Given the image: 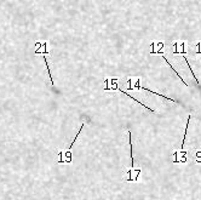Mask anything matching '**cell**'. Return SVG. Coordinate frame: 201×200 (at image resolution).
I'll use <instances>...</instances> for the list:
<instances>
[{
  "mask_svg": "<svg viewBox=\"0 0 201 200\" xmlns=\"http://www.w3.org/2000/svg\"><path fill=\"white\" fill-rule=\"evenodd\" d=\"M120 92H121L122 95H126V96H129L130 98H132V100H133V101H135L136 103H139L141 106H143V107H145V108H147V109H148V111H150L152 113H155V111H154V109H152L150 107H148V106H145L144 103H142V102H139V101H138V100H137V98H136L135 96H132V95H130V94H127V92H126V91H122V90H120Z\"/></svg>",
  "mask_w": 201,
  "mask_h": 200,
  "instance_id": "obj_1",
  "label": "cell"
},
{
  "mask_svg": "<svg viewBox=\"0 0 201 200\" xmlns=\"http://www.w3.org/2000/svg\"><path fill=\"white\" fill-rule=\"evenodd\" d=\"M141 89H143V90H145V91H149L150 94H154L155 96L163 97V98H166V100H169V101H172V102H174V103H178V104H179V102H178V101H176V100H173V98H170V97H167V96H163V95H161V94H158V92H155V91H153V90H150V89H148V87H145V86H141Z\"/></svg>",
  "mask_w": 201,
  "mask_h": 200,
  "instance_id": "obj_2",
  "label": "cell"
},
{
  "mask_svg": "<svg viewBox=\"0 0 201 200\" xmlns=\"http://www.w3.org/2000/svg\"><path fill=\"white\" fill-rule=\"evenodd\" d=\"M161 57H162V58H163V60H165V62H166V63H167V64H169V67H170V68H171V69H172V70H173V72H174V73H176V75H177V77H178V78H179V79H180V80H182V81H183V84H184V86H188V85H187V83H186V81H184V79H183V78H182V77H180V75H179V73H178V72H177V70H176V69H174V67H173V66H172V64H171V63H170V62H169V61H167V58H166V57H165V55H162V52H161Z\"/></svg>",
  "mask_w": 201,
  "mask_h": 200,
  "instance_id": "obj_3",
  "label": "cell"
},
{
  "mask_svg": "<svg viewBox=\"0 0 201 200\" xmlns=\"http://www.w3.org/2000/svg\"><path fill=\"white\" fill-rule=\"evenodd\" d=\"M127 135H129V141H130V151H131V168L135 169V156H133V145H132V136H131V132L127 131Z\"/></svg>",
  "mask_w": 201,
  "mask_h": 200,
  "instance_id": "obj_4",
  "label": "cell"
},
{
  "mask_svg": "<svg viewBox=\"0 0 201 200\" xmlns=\"http://www.w3.org/2000/svg\"><path fill=\"white\" fill-rule=\"evenodd\" d=\"M191 119V115H188V121H187V125H186V130H184V137H183V141H182V147L180 149L184 151V144H186V139H187V132H188V127H189V121Z\"/></svg>",
  "mask_w": 201,
  "mask_h": 200,
  "instance_id": "obj_5",
  "label": "cell"
},
{
  "mask_svg": "<svg viewBox=\"0 0 201 200\" xmlns=\"http://www.w3.org/2000/svg\"><path fill=\"white\" fill-rule=\"evenodd\" d=\"M44 61H45V63H46V67H47V72H49V78H50V80H51V84L53 85V79H52V75H51V70H50V67H49V62H47V57H46V55H44Z\"/></svg>",
  "mask_w": 201,
  "mask_h": 200,
  "instance_id": "obj_6",
  "label": "cell"
},
{
  "mask_svg": "<svg viewBox=\"0 0 201 200\" xmlns=\"http://www.w3.org/2000/svg\"><path fill=\"white\" fill-rule=\"evenodd\" d=\"M84 126H85V124H81V126H80V130L78 131V135L75 136V138H74V141H73V142H71V143L69 144V147H68V149H71V148H73V145H74V144H75V141L78 139V136H79V134L81 132V130L84 129Z\"/></svg>",
  "mask_w": 201,
  "mask_h": 200,
  "instance_id": "obj_7",
  "label": "cell"
},
{
  "mask_svg": "<svg viewBox=\"0 0 201 200\" xmlns=\"http://www.w3.org/2000/svg\"><path fill=\"white\" fill-rule=\"evenodd\" d=\"M184 61H186V62H187V66H188V67H189V69H190V72H191V74H193V75H194V79H195V80H196V83H197V85H200V81H199V79H197V78H196V77H195V74H194V70H193V68H191V67H190V64H189V62H188V58H187V57H186V56H184Z\"/></svg>",
  "mask_w": 201,
  "mask_h": 200,
  "instance_id": "obj_8",
  "label": "cell"
}]
</instances>
